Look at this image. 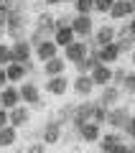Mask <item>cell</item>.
<instances>
[{"label":"cell","mask_w":135,"mask_h":153,"mask_svg":"<svg viewBox=\"0 0 135 153\" xmlns=\"http://www.w3.org/2000/svg\"><path fill=\"white\" fill-rule=\"evenodd\" d=\"M21 89V102L23 105H31V107H43V100H41V92H38V84L36 82H21L18 84Z\"/></svg>","instance_id":"cell-1"},{"label":"cell","mask_w":135,"mask_h":153,"mask_svg":"<svg viewBox=\"0 0 135 153\" xmlns=\"http://www.w3.org/2000/svg\"><path fill=\"white\" fill-rule=\"evenodd\" d=\"M87 54H89V46H87L84 38H74L69 46H64V59H66V61H71V64L82 61Z\"/></svg>","instance_id":"cell-2"},{"label":"cell","mask_w":135,"mask_h":153,"mask_svg":"<svg viewBox=\"0 0 135 153\" xmlns=\"http://www.w3.org/2000/svg\"><path fill=\"white\" fill-rule=\"evenodd\" d=\"M76 135L84 143H97L99 138H102V125L94 123V120H87V123H82V125L76 128Z\"/></svg>","instance_id":"cell-3"},{"label":"cell","mask_w":135,"mask_h":153,"mask_svg":"<svg viewBox=\"0 0 135 153\" xmlns=\"http://www.w3.org/2000/svg\"><path fill=\"white\" fill-rule=\"evenodd\" d=\"M71 28H74L76 38H87L94 33V23H92V16H84V13H74L71 18Z\"/></svg>","instance_id":"cell-4"},{"label":"cell","mask_w":135,"mask_h":153,"mask_svg":"<svg viewBox=\"0 0 135 153\" xmlns=\"http://www.w3.org/2000/svg\"><path fill=\"white\" fill-rule=\"evenodd\" d=\"M128 120H130V110H128V107H120V105H115V107L107 110V120H105V123H107L112 130H122Z\"/></svg>","instance_id":"cell-5"},{"label":"cell","mask_w":135,"mask_h":153,"mask_svg":"<svg viewBox=\"0 0 135 153\" xmlns=\"http://www.w3.org/2000/svg\"><path fill=\"white\" fill-rule=\"evenodd\" d=\"M56 54H59V46H56L54 38H43L41 44L33 46V56H36L41 64H43V61H49V59H54Z\"/></svg>","instance_id":"cell-6"},{"label":"cell","mask_w":135,"mask_h":153,"mask_svg":"<svg viewBox=\"0 0 135 153\" xmlns=\"http://www.w3.org/2000/svg\"><path fill=\"white\" fill-rule=\"evenodd\" d=\"M41 140L46 143V146H54V143L61 140V123L56 120V117H51V120L41 128Z\"/></svg>","instance_id":"cell-7"},{"label":"cell","mask_w":135,"mask_h":153,"mask_svg":"<svg viewBox=\"0 0 135 153\" xmlns=\"http://www.w3.org/2000/svg\"><path fill=\"white\" fill-rule=\"evenodd\" d=\"M120 100H122V89L117 87V84H105L102 87V94H99V100L97 102L99 105H105V107H115V105H120Z\"/></svg>","instance_id":"cell-8"},{"label":"cell","mask_w":135,"mask_h":153,"mask_svg":"<svg viewBox=\"0 0 135 153\" xmlns=\"http://www.w3.org/2000/svg\"><path fill=\"white\" fill-rule=\"evenodd\" d=\"M69 87H71V82L66 79L64 74H59V76H49V79H46V92L54 94V97H64V94L69 92Z\"/></svg>","instance_id":"cell-9"},{"label":"cell","mask_w":135,"mask_h":153,"mask_svg":"<svg viewBox=\"0 0 135 153\" xmlns=\"http://www.w3.org/2000/svg\"><path fill=\"white\" fill-rule=\"evenodd\" d=\"M10 49H13V61H18V64L33 59V46H31L28 38H23V41H13Z\"/></svg>","instance_id":"cell-10"},{"label":"cell","mask_w":135,"mask_h":153,"mask_svg":"<svg viewBox=\"0 0 135 153\" xmlns=\"http://www.w3.org/2000/svg\"><path fill=\"white\" fill-rule=\"evenodd\" d=\"M89 76H92L94 87H105V84L112 82V66H110V64H102V61H99V64L94 66L92 71H89Z\"/></svg>","instance_id":"cell-11"},{"label":"cell","mask_w":135,"mask_h":153,"mask_svg":"<svg viewBox=\"0 0 135 153\" xmlns=\"http://www.w3.org/2000/svg\"><path fill=\"white\" fill-rule=\"evenodd\" d=\"M120 46H117V41H110V44H102L97 49V56H99V61L102 64H115V61L120 59Z\"/></svg>","instance_id":"cell-12"},{"label":"cell","mask_w":135,"mask_h":153,"mask_svg":"<svg viewBox=\"0 0 135 153\" xmlns=\"http://www.w3.org/2000/svg\"><path fill=\"white\" fill-rule=\"evenodd\" d=\"M71 89H74L76 97H89L94 89V82H92V76L89 74H76V79L71 82Z\"/></svg>","instance_id":"cell-13"},{"label":"cell","mask_w":135,"mask_h":153,"mask_svg":"<svg viewBox=\"0 0 135 153\" xmlns=\"http://www.w3.org/2000/svg\"><path fill=\"white\" fill-rule=\"evenodd\" d=\"M16 105H21V89L18 87H3L0 89V107H5V110H13Z\"/></svg>","instance_id":"cell-14"},{"label":"cell","mask_w":135,"mask_h":153,"mask_svg":"<svg viewBox=\"0 0 135 153\" xmlns=\"http://www.w3.org/2000/svg\"><path fill=\"white\" fill-rule=\"evenodd\" d=\"M56 31V18H51L49 13H41V16L36 18V33L43 38H51Z\"/></svg>","instance_id":"cell-15"},{"label":"cell","mask_w":135,"mask_h":153,"mask_svg":"<svg viewBox=\"0 0 135 153\" xmlns=\"http://www.w3.org/2000/svg\"><path fill=\"white\" fill-rule=\"evenodd\" d=\"M94 105H97V102H82V105H76V107H74V117H71V125H74V128H79L82 123L92 120Z\"/></svg>","instance_id":"cell-16"},{"label":"cell","mask_w":135,"mask_h":153,"mask_svg":"<svg viewBox=\"0 0 135 153\" xmlns=\"http://www.w3.org/2000/svg\"><path fill=\"white\" fill-rule=\"evenodd\" d=\"M28 120H31V110H28V107L16 105L13 110H8V123H10L13 128H23V125H28Z\"/></svg>","instance_id":"cell-17"},{"label":"cell","mask_w":135,"mask_h":153,"mask_svg":"<svg viewBox=\"0 0 135 153\" xmlns=\"http://www.w3.org/2000/svg\"><path fill=\"white\" fill-rule=\"evenodd\" d=\"M43 74L46 76H59V74H64V69H66V59H61L59 54L54 56V59H49V61H43Z\"/></svg>","instance_id":"cell-18"},{"label":"cell","mask_w":135,"mask_h":153,"mask_svg":"<svg viewBox=\"0 0 135 153\" xmlns=\"http://www.w3.org/2000/svg\"><path fill=\"white\" fill-rule=\"evenodd\" d=\"M5 74H8V84H21L23 79L28 76V71H26V66H23V64L10 61V64L5 66Z\"/></svg>","instance_id":"cell-19"},{"label":"cell","mask_w":135,"mask_h":153,"mask_svg":"<svg viewBox=\"0 0 135 153\" xmlns=\"http://www.w3.org/2000/svg\"><path fill=\"white\" fill-rule=\"evenodd\" d=\"M56 41V46H69L71 41L76 38V33H74V28L71 26H56V31H54V36H51Z\"/></svg>","instance_id":"cell-20"},{"label":"cell","mask_w":135,"mask_h":153,"mask_svg":"<svg viewBox=\"0 0 135 153\" xmlns=\"http://www.w3.org/2000/svg\"><path fill=\"white\" fill-rule=\"evenodd\" d=\"M107 16L112 18V21H125V18H130V3L128 0H115Z\"/></svg>","instance_id":"cell-21"},{"label":"cell","mask_w":135,"mask_h":153,"mask_svg":"<svg viewBox=\"0 0 135 153\" xmlns=\"http://www.w3.org/2000/svg\"><path fill=\"white\" fill-rule=\"evenodd\" d=\"M97 64H99V56H97V49H94V51H89L82 61H76V71H79V74H89Z\"/></svg>","instance_id":"cell-22"},{"label":"cell","mask_w":135,"mask_h":153,"mask_svg":"<svg viewBox=\"0 0 135 153\" xmlns=\"http://www.w3.org/2000/svg\"><path fill=\"white\" fill-rule=\"evenodd\" d=\"M16 143H18V128H13V125L0 128V148H10Z\"/></svg>","instance_id":"cell-23"},{"label":"cell","mask_w":135,"mask_h":153,"mask_svg":"<svg viewBox=\"0 0 135 153\" xmlns=\"http://www.w3.org/2000/svg\"><path fill=\"white\" fill-rule=\"evenodd\" d=\"M97 143L102 146V153H110L117 143H122V133H120V130H112V133H107V135H102Z\"/></svg>","instance_id":"cell-24"},{"label":"cell","mask_w":135,"mask_h":153,"mask_svg":"<svg viewBox=\"0 0 135 153\" xmlns=\"http://www.w3.org/2000/svg\"><path fill=\"white\" fill-rule=\"evenodd\" d=\"M92 36H94V41H97L99 46H102V44H110V41H115V28H112V26H99Z\"/></svg>","instance_id":"cell-25"},{"label":"cell","mask_w":135,"mask_h":153,"mask_svg":"<svg viewBox=\"0 0 135 153\" xmlns=\"http://www.w3.org/2000/svg\"><path fill=\"white\" fill-rule=\"evenodd\" d=\"M74 10H76V13H84V16H89V13L94 10V0H74Z\"/></svg>","instance_id":"cell-26"},{"label":"cell","mask_w":135,"mask_h":153,"mask_svg":"<svg viewBox=\"0 0 135 153\" xmlns=\"http://www.w3.org/2000/svg\"><path fill=\"white\" fill-rule=\"evenodd\" d=\"M13 61V49L10 44H0V66H8Z\"/></svg>","instance_id":"cell-27"},{"label":"cell","mask_w":135,"mask_h":153,"mask_svg":"<svg viewBox=\"0 0 135 153\" xmlns=\"http://www.w3.org/2000/svg\"><path fill=\"white\" fill-rule=\"evenodd\" d=\"M120 89H122L125 94H135V76H133V71L125 74V79L120 82Z\"/></svg>","instance_id":"cell-28"},{"label":"cell","mask_w":135,"mask_h":153,"mask_svg":"<svg viewBox=\"0 0 135 153\" xmlns=\"http://www.w3.org/2000/svg\"><path fill=\"white\" fill-rule=\"evenodd\" d=\"M5 33L13 38V41H23V38H26V26H8Z\"/></svg>","instance_id":"cell-29"},{"label":"cell","mask_w":135,"mask_h":153,"mask_svg":"<svg viewBox=\"0 0 135 153\" xmlns=\"http://www.w3.org/2000/svg\"><path fill=\"white\" fill-rule=\"evenodd\" d=\"M107 110H110V107H105V105H99V102H97V105H94V112H92V120L102 125V123L107 120Z\"/></svg>","instance_id":"cell-30"},{"label":"cell","mask_w":135,"mask_h":153,"mask_svg":"<svg viewBox=\"0 0 135 153\" xmlns=\"http://www.w3.org/2000/svg\"><path fill=\"white\" fill-rule=\"evenodd\" d=\"M112 3H115V0H94V10H97V13H110Z\"/></svg>","instance_id":"cell-31"},{"label":"cell","mask_w":135,"mask_h":153,"mask_svg":"<svg viewBox=\"0 0 135 153\" xmlns=\"http://www.w3.org/2000/svg\"><path fill=\"white\" fill-rule=\"evenodd\" d=\"M122 133H125V135H128V138H133V140H135V115H130V120L125 123Z\"/></svg>","instance_id":"cell-32"},{"label":"cell","mask_w":135,"mask_h":153,"mask_svg":"<svg viewBox=\"0 0 135 153\" xmlns=\"http://www.w3.org/2000/svg\"><path fill=\"white\" fill-rule=\"evenodd\" d=\"M125 74H128L125 69H112V84H117V87H120V82L125 79Z\"/></svg>","instance_id":"cell-33"},{"label":"cell","mask_w":135,"mask_h":153,"mask_svg":"<svg viewBox=\"0 0 135 153\" xmlns=\"http://www.w3.org/2000/svg\"><path fill=\"white\" fill-rule=\"evenodd\" d=\"M43 146H46V143H31V146H28L26 148V153H46V148H43Z\"/></svg>","instance_id":"cell-34"},{"label":"cell","mask_w":135,"mask_h":153,"mask_svg":"<svg viewBox=\"0 0 135 153\" xmlns=\"http://www.w3.org/2000/svg\"><path fill=\"white\" fill-rule=\"evenodd\" d=\"M5 28H8V10H5V8H0V33L5 31Z\"/></svg>","instance_id":"cell-35"},{"label":"cell","mask_w":135,"mask_h":153,"mask_svg":"<svg viewBox=\"0 0 135 153\" xmlns=\"http://www.w3.org/2000/svg\"><path fill=\"white\" fill-rule=\"evenodd\" d=\"M110 153H130V146H128V143H117Z\"/></svg>","instance_id":"cell-36"},{"label":"cell","mask_w":135,"mask_h":153,"mask_svg":"<svg viewBox=\"0 0 135 153\" xmlns=\"http://www.w3.org/2000/svg\"><path fill=\"white\" fill-rule=\"evenodd\" d=\"M71 18L74 16H59L56 18V26H71Z\"/></svg>","instance_id":"cell-37"},{"label":"cell","mask_w":135,"mask_h":153,"mask_svg":"<svg viewBox=\"0 0 135 153\" xmlns=\"http://www.w3.org/2000/svg\"><path fill=\"white\" fill-rule=\"evenodd\" d=\"M5 125H10V123H8V110L0 107V128H5Z\"/></svg>","instance_id":"cell-38"},{"label":"cell","mask_w":135,"mask_h":153,"mask_svg":"<svg viewBox=\"0 0 135 153\" xmlns=\"http://www.w3.org/2000/svg\"><path fill=\"white\" fill-rule=\"evenodd\" d=\"M8 84V74H5V66H0V89Z\"/></svg>","instance_id":"cell-39"},{"label":"cell","mask_w":135,"mask_h":153,"mask_svg":"<svg viewBox=\"0 0 135 153\" xmlns=\"http://www.w3.org/2000/svg\"><path fill=\"white\" fill-rule=\"evenodd\" d=\"M128 31L135 36V16H130V23H128Z\"/></svg>","instance_id":"cell-40"},{"label":"cell","mask_w":135,"mask_h":153,"mask_svg":"<svg viewBox=\"0 0 135 153\" xmlns=\"http://www.w3.org/2000/svg\"><path fill=\"white\" fill-rule=\"evenodd\" d=\"M64 0H43V5H61Z\"/></svg>","instance_id":"cell-41"},{"label":"cell","mask_w":135,"mask_h":153,"mask_svg":"<svg viewBox=\"0 0 135 153\" xmlns=\"http://www.w3.org/2000/svg\"><path fill=\"white\" fill-rule=\"evenodd\" d=\"M130 56H133V64H135V49H133V51H130Z\"/></svg>","instance_id":"cell-42"},{"label":"cell","mask_w":135,"mask_h":153,"mask_svg":"<svg viewBox=\"0 0 135 153\" xmlns=\"http://www.w3.org/2000/svg\"><path fill=\"white\" fill-rule=\"evenodd\" d=\"M64 3H71V5H74V0H64Z\"/></svg>","instance_id":"cell-43"},{"label":"cell","mask_w":135,"mask_h":153,"mask_svg":"<svg viewBox=\"0 0 135 153\" xmlns=\"http://www.w3.org/2000/svg\"><path fill=\"white\" fill-rule=\"evenodd\" d=\"M13 153H26V151H13Z\"/></svg>","instance_id":"cell-44"},{"label":"cell","mask_w":135,"mask_h":153,"mask_svg":"<svg viewBox=\"0 0 135 153\" xmlns=\"http://www.w3.org/2000/svg\"><path fill=\"white\" fill-rule=\"evenodd\" d=\"M133 76H135V71H133Z\"/></svg>","instance_id":"cell-45"}]
</instances>
